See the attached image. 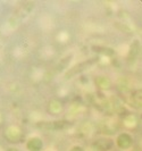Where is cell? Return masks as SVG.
Returning <instances> with one entry per match:
<instances>
[{
  "label": "cell",
  "mask_w": 142,
  "mask_h": 151,
  "mask_svg": "<svg viewBox=\"0 0 142 151\" xmlns=\"http://www.w3.org/2000/svg\"><path fill=\"white\" fill-rule=\"evenodd\" d=\"M115 143L120 150H128L133 145V137L128 133H120V135L116 137Z\"/></svg>",
  "instance_id": "cell-3"
},
{
  "label": "cell",
  "mask_w": 142,
  "mask_h": 151,
  "mask_svg": "<svg viewBox=\"0 0 142 151\" xmlns=\"http://www.w3.org/2000/svg\"><path fill=\"white\" fill-rule=\"evenodd\" d=\"M115 144V141L112 140V139H108V137H100V139H97L92 147L94 148V150L97 151H110L112 149Z\"/></svg>",
  "instance_id": "cell-4"
},
{
  "label": "cell",
  "mask_w": 142,
  "mask_h": 151,
  "mask_svg": "<svg viewBox=\"0 0 142 151\" xmlns=\"http://www.w3.org/2000/svg\"><path fill=\"white\" fill-rule=\"evenodd\" d=\"M133 96H134V99L139 100V101H142V90L135 91L134 93H133Z\"/></svg>",
  "instance_id": "cell-6"
},
{
  "label": "cell",
  "mask_w": 142,
  "mask_h": 151,
  "mask_svg": "<svg viewBox=\"0 0 142 151\" xmlns=\"http://www.w3.org/2000/svg\"><path fill=\"white\" fill-rule=\"evenodd\" d=\"M4 123V116H2V114H0V125Z\"/></svg>",
  "instance_id": "cell-9"
},
{
  "label": "cell",
  "mask_w": 142,
  "mask_h": 151,
  "mask_svg": "<svg viewBox=\"0 0 142 151\" xmlns=\"http://www.w3.org/2000/svg\"><path fill=\"white\" fill-rule=\"evenodd\" d=\"M60 109H61V107L59 106V104L57 102V101H51L50 102V105H49V111L50 113H58Z\"/></svg>",
  "instance_id": "cell-5"
},
{
  "label": "cell",
  "mask_w": 142,
  "mask_h": 151,
  "mask_svg": "<svg viewBox=\"0 0 142 151\" xmlns=\"http://www.w3.org/2000/svg\"><path fill=\"white\" fill-rule=\"evenodd\" d=\"M69 151H85L81 145H74Z\"/></svg>",
  "instance_id": "cell-7"
},
{
  "label": "cell",
  "mask_w": 142,
  "mask_h": 151,
  "mask_svg": "<svg viewBox=\"0 0 142 151\" xmlns=\"http://www.w3.org/2000/svg\"><path fill=\"white\" fill-rule=\"evenodd\" d=\"M5 151H21L18 148H16V147H14V145H12V147H8L7 149Z\"/></svg>",
  "instance_id": "cell-8"
},
{
  "label": "cell",
  "mask_w": 142,
  "mask_h": 151,
  "mask_svg": "<svg viewBox=\"0 0 142 151\" xmlns=\"http://www.w3.org/2000/svg\"><path fill=\"white\" fill-rule=\"evenodd\" d=\"M45 142L42 137L39 135H32L25 141V150L26 151H43Z\"/></svg>",
  "instance_id": "cell-2"
},
{
  "label": "cell",
  "mask_w": 142,
  "mask_h": 151,
  "mask_svg": "<svg viewBox=\"0 0 142 151\" xmlns=\"http://www.w3.org/2000/svg\"><path fill=\"white\" fill-rule=\"evenodd\" d=\"M2 135H4V139H5L6 142H8V143L10 144H17V143H21V141H22L23 131L18 125H16V124H9V125H7L4 129Z\"/></svg>",
  "instance_id": "cell-1"
}]
</instances>
